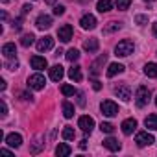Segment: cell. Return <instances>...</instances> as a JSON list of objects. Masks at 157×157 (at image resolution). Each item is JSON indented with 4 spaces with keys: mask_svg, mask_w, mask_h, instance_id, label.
Masks as SVG:
<instances>
[{
    "mask_svg": "<svg viewBox=\"0 0 157 157\" xmlns=\"http://www.w3.org/2000/svg\"><path fill=\"white\" fill-rule=\"evenodd\" d=\"M135 52V44H133V41H129V39H124V41H120L117 46H115V56L117 57H128V56H131Z\"/></svg>",
    "mask_w": 157,
    "mask_h": 157,
    "instance_id": "6da1fadb",
    "label": "cell"
},
{
    "mask_svg": "<svg viewBox=\"0 0 157 157\" xmlns=\"http://www.w3.org/2000/svg\"><path fill=\"white\" fill-rule=\"evenodd\" d=\"M44 85H46V80L41 72H35L28 78V87L33 91H41V89H44Z\"/></svg>",
    "mask_w": 157,
    "mask_h": 157,
    "instance_id": "7a4b0ae2",
    "label": "cell"
},
{
    "mask_svg": "<svg viewBox=\"0 0 157 157\" xmlns=\"http://www.w3.org/2000/svg\"><path fill=\"white\" fill-rule=\"evenodd\" d=\"M148 102H150V89L140 85L137 89V93H135V104L139 107H144V105H148Z\"/></svg>",
    "mask_w": 157,
    "mask_h": 157,
    "instance_id": "3957f363",
    "label": "cell"
},
{
    "mask_svg": "<svg viewBox=\"0 0 157 157\" xmlns=\"http://www.w3.org/2000/svg\"><path fill=\"white\" fill-rule=\"evenodd\" d=\"M100 109L105 117H117L118 115V105L113 102V100H104L100 104Z\"/></svg>",
    "mask_w": 157,
    "mask_h": 157,
    "instance_id": "277c9868",
    "label": "cell"
},
{
    "mask_svg": "<svg viewBox=\"0 0 157 157\" xmlns=\"http://www.w3.org/2000/svg\"><path fill=\"white\" fill-rule=\"evenodd\" d=\"M135 142H137V146H140V148L150 146V144L153 142V135L148 133V131H139V133L135 135Z\"/></svg>",
    "mask_w": 157,
    "mask_h": 157,
    "instance_id": "5b68a950",
    "label": "cell"
},
{
    "mask_svg": "<svg viewBox=\"0 0 157 157\" xmlns=\"http://www.w3.org/2000/svg\"><path fill=\"white\" fill-rule=\"evenodd\" d=\"M78 128H82V131H85V133H91L93 128H94V120H93V117H89V115L80 117V118H78Z\"/></svg>",
    "mask_w": 157,
    "mask_h": 157,
    "instance_id": "8992f818",
    "label": "cell"
},
{
    "mask_svg": "<svg viewBox=\"0 0 157 157\" xmlns=\"http://www.w3.org/2000/svg\"><path fill=\"white\" fill-rule=\"evenodd\" d=\"M115 94H117L120 100H124V102H129V100H131V89H129V85H126V83L117 85V87H115Z\"/></svg>",
    "mask_w": 157,
    "mask_h": 157,
    "instance_id": "52a82bcc",
    "label": "cell"
},
{
    "mask_svg": "<svg viewBox=\"0 0 157 157\" xmlns=\"http://www.w3.org/2000/svg\"><path fill=\"white\" fill-rule=\"evenodd\" d=\"M57 37L61 43H68L72 39V26L70 24H63L59 30H57Z\"/></svg>",
    "mask_w": 157,
    "mask_h": 157,
    "instance_id": "ba28073f",
    "label": "cell"
},
{
    "mask_svg": "<svg viewBox=\"0 0 157 157\" xmlns=\"http://www.w3.org/2000/svg\"><path fill=\"white\" fill-rule=\"evenodd\" d=\"M80 24H82L83 30H94L96 28V17L91 15V13H87V15H83L80 19Z\"/></svg>",
    "mask_w": 157,
    "mask_h": 157,
    "instance_id": "9c48e42d",
    "label": "cell"
},
{
    "mask_svg": "<svg viewBox=\"0 0 157 157\" xmlns=\"http://www.w3.org/2000/svg\"><path fill=\"white\" fill-rule=\"evenodd\" d=\"M52 48H54V37L44 35L43 39L37 41V50L39 52H46V50H52Z\"/></svg>",
    "mask_w": 157,
    "mask_h": 157,
    "instance_id": "30bf717a",
    "label": "cell"
},
{
    "mask_svg": "<svg viewBox=\"0 0 157 157\" xmlns=\"http://www.w3.org/2000/svg\"><path fill=\"white\" fill-rule=\"evenodd\" d=\"M120 128H122V133H124V135H131V133L137 129V120H135V118H126Z\"/></svg>",
    "mask_w": 157,
    "mask_h": 157,
    "instance_id": "8fae6325",
    "label": "cell"
},
{
    "mask_svg": "<svg viewBox=\"0 0 157 157\" xmlns=\"http://www.w3.org/2000/svg\"><path fill=\"white\" fill-rule=\"evenodd\" d=\"M63 76H65V70H63L61 65H54V67L50 68V80H52V82H61Z\"/></svg>",
    "mask_w": 157,
    "mask_h": 157,
    "instance_id": "7c38bea8",
    "label": "cell"
},
{
    "mask_svg": "<svg viewBox=\"0 0 157 157\" xmlns=\"http://www.w3.org/2000/svg\"><path fill=\"white\" fill-rule=\"evenodd\" d=\"M35 26H37L39 30H48V28L52 26V17H50V15H39L37 21H35Z\"/></svg>",
    "mask_w": 157,
    "mask_h": 157,
    "instance_id": "4fadbf2b",
    "label": "cell"
},
{
    "mask_svg": "<svg viewBox=\"0 0 157 157\" xmlns=\"http://www.w3.org/2000/svg\"><path fill=\"white\" fill-rule=\"evenodd\" d=\"M30 63H32V68H35V70H44L48 67V61L44 57H41V56H33L30 59Z\"/></svg>",
    "mask_w": 157,
    "mask_h": 157,
    "instance_id": "5bb4252c",
    "label": "cell"
},
{
    "mask_svg": "<svg viewBox=\"0 0 157 157\" xmlns=\"http://www.w3.org/2000/svg\"><path fill=\"white\" fill-rule=\"evenodd\" d=\"M105 61H107V54H102V56H100V57H98V59H96V61L93 63V67H91V76H93V78L100 74V70H102L100 67H102V65H104Z\"/></svg>",
    "mask_w": 157,
    "mask_h": 157,
    "instance_id": "9a60e30c",
    "label": "cell"
},
{
    "mask_svg": "<svg viewBox=\"0 0 157 157\" xmlns=\"http://www.w3.org/2000/svg\"><path fill=\"white\" fill-rule=\"evenodd\" d=\"M6 144L11 148H19L22 144V137L19 133H10V135H6Z\"/></svg>",
    "mask_w": 157,
    "mask_h": 157,
    "instance_id": "2e32d148",
    "label": "cell"
},
{
    "mask_svg": "<svg viewBox=\"0 0 157 157\" xmlns=\"http://www.w3.org/2000/svg\"><path fill=\"white\" fill-rule=\"evenodd\" d=\"M68 78L72 82H82L83 80V74H82V67L74 65L72 68H68Z\"/></svg>",
    "mask_w": 157,
    "mask_h": 157,
    "instance_id": "e0dca14e",
    "label": "cell"
},
{
    "mask_svg": "<svg viewBox=\"0 0 157 157\" xmlns=\"http://www.w3.org/2000/svg\"><path fill=\"white\" fill-rule=\"evenodd\" d=\"M2 54H4L6 59H15V54H17L15 44H13V43H6V44L2 46Z\"/></svg>",
    "mask_w": 157,
    "mask_h": 157,
    "instance_id": "ac0fdd59",
    "label": "cell"
},
{
    "mask_svg": "<svg viewBox=\"0 0 157 157\" xmlns=\"http://www.w3.org/2000/svg\"><path fill=\"white\" fill-rule=\"evenodd\" d=\"M122 72H124V65H120V63H111L105 74H107V78H113V76L122 74Z\"/></svg>",
    "mask_w": 157,
    "mask_h": 157,
    "instance_id": "d6986e66",
    "label": "cell"
},
{
    "mask_svg": "<svg viewBox=\"0 0 157 157\" xmlns=\"http://www.w3.org/2000/svg\"><path fill=\"white\" fill-rule=\"evenodd\" d=\"M98 46H100V43H98V39H94V37H93V39H87V41L83 43V50L89 52V54H91V52H96Z\"/></svg>",
    "mask_w": 157,
    "mask_h": 157,
    "instance_id": "ffe728a7",
    "label": "cell"
},
{
    "mask_svg": "<svg viewBox=\"0 0 157 157\" xmlns=\"http://www.w3.org/2000/svg\"><path fill=\"white\" fill-rule=\"evenodd\" d=\"M104 146H105L109 151H118V150H120V142H118L117 139H113V137H107V139L104 140Z\"/></svg>",
    "mask_w": 157,
    "mask_h": 157,
    "instance_id": "44dd1931",
    "label": "cell"
},
{
    "mask_svg": "<svg viewBox=\"0 0 157 157\" xmlns=\"http://www.w3.org/2000/svg\"><path fill=\"white\" fill-rule=\"evenodd\" d=\"M96 10H98L100 13H107V11L113 10V2H111V0H98Z\"/></svg>",
    "mask_w": 157,
    "mask_h": 157,
    "instance_id": "7402d4cb",
    "label": "cell"
},
{
    "mask_svg": "<svg viewBox=\"0 0 157 157\" xmlns=\"http://www.w3.org/2000/svg\"><path fill=\"white\" fill-rule=\"evenodd\" d=\"M70 146L68 144H65V142H61V144H57V148H56V155L57 157H68L70 155Z\"/></svg>",
    "mask_w": 157,
    "mask_h": 157,
    "instance_id": "603a6c76",
    "label": "cell"
},
{
    "mask_svg": "<svg viewBox=\"0 0 157 157\" xmlns=\"http://www.w3.org/2000/svg\"><path fill=\"white\" fill-rule=\"evenodd\" d=\"M144 126H146L150 131H155V129H157V115H148L146 120H144Z\"/></svg>",
    "mask_w": 157,
    "mask_h": 157,
    "instance_id": "cb8c5ba5",
    "label": "cell"
},
{
    "mask_svg": "<svg viewBox=\"0 0 157 157\" xmlns=\"http://www.w3.org/2000/svg\"><path fill=\"white\" fill-rule=\"evenodd\" d=\"M144 74L148 78H157V63H146L144 65Z\"/></svg>",
    "mask_w": 157,
    "mask_h": 157,
    "instance_id": "d4e9b609",
    "label": "cell"
},
{
    "mask_svg": "<svg viewBox=\"0 0 157 157\" xmlns=\"http://www.w3.org/2000/svg\"><path fill=\"white\" fill-rule=\"evenodd\" d=\"M33 41H35V35H33V33H24V35L21 37V44H22L24 48L32 46V44H33Z\"/></svg>",
    "mask_w": 157,
    "mask_h": 157,
    "instance_id": "484cf974",
    "label": "cell"
},
{
    "mask_svg": "<svg viewBox=\"0 0 157 157\" xmlns=\"http://www.w3.org/2000/svg\"><path fill=\"white\" fill-rule=\"evenodd\" d=\"M63 115H65V118H72L74 117V105L70 102H63Z\"/></svg>",
    "mask_w": 157,
    "mask_h": 157,
    "instance_id": "4316f807",
    "label": "cell"
},
{
    "mask_svg": "<svg viewBox=\"0 0 157 157\" xmlns=\"http://www.w3.org/2000/svg\"><path fill=\"white\" fill-rule=\"evenodd\" d=\"M115 6H117L118 11H126L131 6V0H115Z\"/></svg>",
    "mask_w": 157,
    "mask_h": 157,
    "instance_id": "83f0119b",
    "label": "cell"
},
{
    "mask_svg": "<svg viewBox=\"0 0 157 157\" xmlns=\"http://www.w3.org/2000/svg\"><path fill=\"white\" fill-rule=\"evenodd\" d=\"M120 28H122L120 22H107V26L104 28V32H105V33H113V32H118Z\"/></svg>",
    "mask_w": 157,
    "mask_h": 157,
    "instance_id": "f1b7e54d",
    "label": "cell"
},
{
    "mask_svg": "<svg viewBox=\"0 0 157 157\" xmlns=\"http://www.w3.org/2000/svg\"><path fill=\"white\" fill-rule=\"evenodd\" d=\"M78 59H80V52H78L76 48H70V50L67 52V61L74 63V61H78Z\"/></svg>",
    "mask_w": 157,
    "mask_h": 157,
    "instance_id": "f546056e",
    "label": "cell"
},
{
    "mask_svg": "<svg viewBox=\"0 0 157 157\" xmlns=\"http://www.w3.org/2000/svg\"><path fill=\"white\" fill-rule=\"evenodd\" d=\"M61 93H63L65 96H74V94H78V91H76L72 85H63V87H61Z\"/></svg>",
    "mask_w": 157,
    "mask_h": 157,
    "instance_id": "4dcf8cb0",
    "label": "cell"
},
{
    "mask_svg": "<svg viewBox=\"0 0 157 157\" xmlns=\"http://www.w3.org/2000/svg\"><path fill=\"white\" fill-rule=\"evenodd\" d=\"M61 135H63L65 140H72V139H74V129L67 126V128H63V133H61Z\"/></svg>",
    "mask_w": 157,
    "mask_h": 157,
    "instance_id": "1f68e13d",
    "label": "cell"
},
{
    "mask_svg": "<svg viewBox=\"0 0 157 157\" xmlns=\"http://www.w3.org/2000/svg\"><path fill=\"white\" fill-rule=\"evenodd\" d=\"M100 129H102L104 133L111 135V133H113V129H115V126H113V124H109V122H102V124H100Z\"/></svg>",
    "mask_w": 157,
    "mask_h": 157,
    "instance_id": "d6a6232c",
    "label": "cell"
},
{
    "mask_svg": "<svg viewBox=\"0 0 157 157\" xmlns=\"http://www.w3.org/2000/svg\"><path fill=\"white\" fill-rule=\"evenodd\" d=\"M6 68H8V70H17V68H19L17 57H15V59H8V61H6Z\"/></svg>",
    "mask_w": 157,
    "mask_h": 157,
    "instance_id": "836d02e7",
    "label": "cell"
},
{
    "mask_svg": "<svg viewBox=\"0 0 157 157\" xmlns=\"http://www.w3.org/2000/svg\"><path fill=\"white\" fill-rule=\"evenodd\" d=\"M43 146H44V142H39V140H37V142H35V144H33V146L30 148V151H32V153H39Z\"/></svg>",
    "mask_w": 157,
    "mask_h": 157,
    "instance_id": "e575fe53",
    "label": "cell"
},
{
    "mask_svg": "<svg viewBox=\"0 0 157 157\" xmlns=\"http://www.w3.org/2000/svg\"><path fill=\"white\" fill-rule=\"evenodd\" d=\"M135 22L142 26V24H146V22H148V17H146V15H137V17H135Z\"/></svg>",
    "mask_w": 157,
    "mask_h": 157,
    "instance_id": "d590c367",
    "label": "cell"
},
{
    "mask_svg": "<svg viewBox=\"0 0 157 157\" xmlns=\"http://www.w3.org/2000/svg\"><path fill=\"white\" fill-rule=\"evenodd\" d=\"M63 13H65V6H61V4H59V6H56V8H54V15L61 17Z\"/></svg>",
    "mask_w": 157,
    "mask_h": 157,
    "instance_id": "8d00e7d4",
    "label": "cell"
},
{
    "mask_svg": "<svg viewBox=\"0 0 157 157\" xmlns=\"http://www.w3.org/2000/svg\"><path fill=\"white\" fill-rule=\"evenodd\" d=\"M21 28H22V17H19V19H15V21H13V30H17V32H19Z\"/></svg>",
    "mask_w": 157,
    "mask_h": 157,
    "instance_id": "74e56055",
    "label": "cell"
},
{
    "mask_svg": "<svg viewBox=\"0 0 157 157\" xmlns=\"http://www.w3.org/2000/svg\"><path fill=\"white\" fill-rule=\"evenodd\" d=\"M6 115H8V105H6V102L2 100V109H0V117L6 118Z\"/></svg>",
    "mask_w": 157,
    "mask_h": 157,
    "instance_id": "f35d334b",
    "label": "cell"
},
{
    "mask_svg": "<svg viewBox=\"0 0 157 157\" xmlns=\"http://www.w3.org/2000/svg\"><path fill=\"white\" fill-rule=\"evenodd\" d=\"M32 10H33V8H32L30 4H26V6H22V15H26V13H30Z\"/></svg>",
    "mask_w": 157,
    "mask_h": 157,
    "instance_id": "ab89813d",
    "label": "cell"
},
{
    "mask_svg": "<svg viewBox=\"0 0 157 157\" xmlns=\"http://www.w3.org/2000/svg\"><path fill=\"white\" fill-rule=\"evenodd\" d=\"M0 153H2V155H8V157H10V155H13V153H11V150H8V148H2V150H0Z\"/></svg>",
    "mask_w": 157,
    "mask_h": 157,
    "instance_id": "60d3db41",
    "label": "cell"
},
{
    "mask_svg": "<svg viewBox=\"0 0 157 157\" xmlns=\"http://www.w3.org/2000/svg\"><path fill=\"white\" fill-rule=\"evenodd\" d=\"M93 89H94V91H100V89H102V83H100V82H93Z\"/></svg>",
    "mask_w": 157,
    "mask_h": 157,
    "instance_id": "b9f144b4",
    "label": "cell"
},
{
    "mask_svg": "<svg viewBox=\"0 0 157 157\" xmlns=\"http://www.w3.org/2000/svg\"><path fill=\"white\" fill-rule=\"evenodd\" d=\"M151 33H153V37L157 39V22H153V24H151Z\"/></svg>",
    "mask_w": 157,
    "mask_h": 157,
    "instance_id": "7bdbcfd3",
    "label": "cell"
},
{
    "mask_svg": "<svg viewBox=\"0 0 157 157\" xmlns=\"http://www.w3.org/2000/svg\"><path fill=\"white\" fill-rule=\"evenodd\" d=\"M22 98H24V100H30V102L33 100V96H32V94H28V93H22Z\"/></svg>",
    "mask_w": 157,
    "mask_h": 157,
    "instance_id": "ee69618b",
    "label": "cell"
},
{
    "mask_svg": "<svg viewBox=\"0 0 157 157\" xmlns=\"http://www.w3.org/2000/svg\"><path fill=\"white\" fill-rule=\"evenodd\" d=\"M80 148H82V150H85V148H87V140H85V139H83V140H80Z\"/></svg>",
    "mask_w": 157,
    "mask_h": 157,
    "instance_id": "f6af8a7d",
    "label": "cell"
},
{
    "mask_svg": "<svg viewBox=\"0 0 157 157\" xmlns=\"http://www.w3.org/2000/svg\"><path fill=\"white\" fill-rule=\"evenodd\" d=\"M0 89H2V91L6 89V82H4V80H0Z\"/></svg>",
    "mask_w": 157,
    "mask_h": 157,
    "instance_id": "bcb514c9",
    "label": "cell"
},
{
    "mask_svg": "<svg viewBox=\"0 0 157 157\" xmlns=\"http://www.w3.org/2000/svg\"><path fill=\"white\" fill-rule=\"evenodd\" d=\"M46 4H56V0H44Z\"/></svg>",
    "mask_w": 157,
    "mask_h": 157,
    "instance_id": "7dc6e473",
    "label": "cell"
},
{
    "mask_svg": "<svg viewBox=\"0 0 157 157\" xmlns=\"http://www.w3.org/2000/svg\"><path fill=\"white\" fill-rule=\"evenodd\" d=\"M2 2H4V4H8V2H10V0H2Z\"/></svg>",
    "mask_w": 157,
    "mask_h": 157,
    "instance_id": "c3c4849f",
    "label": "cell"
},
{
    "mask_svg": "<svg viewBox=\"0 0 157 157\" xmlns=\"http://www.w3.org/2000/svg\"><path fill=\"white\" fill-rule=\"evenodd\" d=\"M144 2H153V0H144Z\"/></svg>",
    "mask_w": 157,
    "mask_h": 157,
    "instance_id": "681fc988",
    "label": "cell"
},
{
    "mask_svg": "<svg viewBox=\"0 0 157 157\" xmlns=\"http://www.w3.org/2000/svg\"><path fill=\"white\" fill-rule=\"evenodd\" d=\"M155 105H157V98H155Z\"/></svg>",
    "mask_w": 157,
    "mask_h": 157,
    "instance_id": "f907efd6",
    "label": "cell"
}]
</instances>
